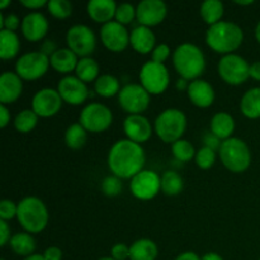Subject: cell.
I'll return each mask as SVG.
<instances>
[{"instance_id":"cell-21","label":"cell","mask_w":260,"mask_h":260,"mask_svg":"<svg viewBox=\"0 0 260 260\" xmlns=\"http://www.w3.org/2000/svg\"><path fill=\"white\" fill-rule=\"evenodd\" d=\"M188 96L194 106L207 108L215 101V90L208 81L197 79L188 86Z\"/></svg>"},{"instance_id":"cell-49","label":"cell","mask_w":260,"mask_h":260,"mask_svg":"<svg viewBox=\"0 0 260 260\" xmlns=\"http://www.w3.org/2000/svg\"><path fill=\"white\" fill-rule=\"evenodd\" d=\"M9 121H10V113L9 111H8L7 106L0 104V127H2V128H5L7 124L9 123Z\"/></svg>"},{"instance_id":"cell-3","label":"cell","mask_w":260,"mask_h":260,"mask_svg":"<svg viewBox=\"0 0 260 260\" xmlns=\"http://www.w3.org/2000/svg\"><path fill=\"white\" fill-rule=\"evenodd\" d=\"M175 70L185 80H197L205 71L206 61L200 47L192 43H183L173 55Z\"/></svg>"},{"instance_id":"cell-53","label":"cell","mask_w":260,"mask_h":260,"mask_svg":"<svg viewBox=\"0 0 260 260\" xmlns=\"http://www.w3.org/2000/svg\"><path fill=\"white\" fill-rule=\"evenodd\" d=\"M202 260H223L222 256L217 253H207L206 255H203Z\"/></svg>"},{"instance_id":"cell-43","label":"cell","mask_w":260,"mask_h":260,"mask_svg":"<svg viewBox=\"0 0 260 260\" xmlns=\"http://www.w3.org/2000/svg\"><path fill=\"white\" fill-rule=\"evenodd\" d=\"M170 56V48L168 45H159L157 47L154 48L152 51V60L154 62L157 63H164V61H167Z\"/></svg>"},{"instance_id":"cell-10","label":"cell","mask_w":260,"mask_h":260,"mask_svg":"<svg viewBox=\"0 0 260 260\" xmlns=\"http://www.w3.org/2000/svg\"><path fill=\"white\" fill-rule=\"evenodd\" d=\"M66 42L69 48L81 58L89 57L94 52L96 46L95 35L88 25L84 24H76L71 27L66 35Z\"/></svg>"},{"instance_id":"cell-12","label":"cell","mask_w":260,"mask_h":260,"mask_svg":"<svg viewBox=\"0 0 260 260\" xmlns=\"http://www.w3.org/2000/svg\"><path fill=\"white\" fill-rule=\"evenodd\" d=\"M119 106L129 114H140L146 111L150 104V94L139 84H128L123 86L118 94Z\"/></svg>"},{"instance_id":"cell-41","label":"cell","mask_w":260,"mask_h":260,"mask_svg":"<svg viewBox=\"0 0 260 260\" xmlns=\"http://www.w3.org/2000/svg\"><path fill=\"white\" fill-rule=\"evenodd\" d=\"M17 212L18 205H15L13 201L3 200L2 202H0V220H12L13 217L17 216Z\"/></svg>"},{"instance_id":"cell-11","label":"cell","mask_w":260,"mask_h":260,"mask_svg":"<svg viewBox=\"0 0 260 260\" xmlns=\"http://www.w3.org/2000/svg\"><path fill=\"white\" fill-rule=\"evenodd\" d=\"M50 57L42 52H29L23 55L15 63V71L20 79L37 80L47 73L50 68Z\"/></svg>"},{"instance_id":"cell-46","label":"cell","mask_w":260,"mask_h":260,"mask_svg":"<svg viewBox=\"0 0 260 260\" xmlns=\"http://www.w3.org/2000/svg\"><path fill=\"white\" fill-rule=\"evenodd\" d=\"M43 256L46 260H61L62 259V251L57 246H50V248L46 249Z\"/></svg>"},{"instance_id":"cell-23","label":"cell","mask_w":260,"mask_h":260,"mask_svg":"<svg viewBox=\"0 0 260 260\" xmlns=\"http://www.w3.org/2000/svg\"><path fill=\"white\" fill-rule=\"evenodd\" d=\"M155 35L149 27H144V25H139L132 30L129 35V43L132 45L136 52L146 55L154 51L155 46Z\"/></svg>"},{"instance_id":"cell-22","label":"cell","mask_w":260,"mask_h":260,"mask_svg":"<svg viewBox=\"0 0 260 260\" xmlns=\"http://www.w3.org/2000/svg\"><path fill=\"white\" fill-rule=\"evenodd\" d=\"M86 10L94 22L107 24L112 22V18L116 17L117 4L113 0H90Z\"/></svg>"},{"instance_id":"cell-30","label":"cell","mask_w":260,"mask_h":260,"mask_svg":"<svg viewBox=\"0 0 260 260\" xmlns=\"http://www.w3.org/2000/svg\"><path fill=\"white\" fill-rule=\"evenodd\" d=\"M223 10H225V8L220 0H206L201 5V15H202L203 20L207 24H210V27L221 22Z\"/></svg>"},{"instance_id":"cell-58","label":"cell","mask_w":260,"mask_h":260,"mask_svg":"<svg viewBox=\"0 0 260 260\" xmlns=\"http://www.w3.org/2000/svg\"><path fill=\"white\" fill-rule=\"evenodd\" d=\"M9 4H10V0H4V2H0V8H2V9H4V8H7Z\"/></svg>"},{"instance_id":"cell-25","label":"cell","mask_w":260,"mask_h":260,"mask_svg":"<svg viewBox=\"0 0 260 260\" xmlns=\"http://www.w3.org/2000/svg\"><path fill=\"white\" fill-rule=\"evenodd\" d=\"M234 129H235V121L229 113L220 112L211 119V132L220 140L225 141L230 139Z\"/></svg>"},{"instance_id":"cell-57","label":"cell","mask_w":260,"mask_h":260,"mask_svg":"<svg viewBox=\"0 0 260 260\" xmlns=\"http://www.w3.org/2000/svg\"><path fill=\"white\" fill-rule=\"evenodd\" d=\"M255 37H256V40H258V42L260 43V22L258 23V25H256V29H255Z\"/></svg>"},{"instance_id":"cell-8","label":"cell","mask_w":260,"mask_h":260,"mask_svg":"<svg viewBox=\"0 0 260 260\" xmlns=\"http://www.w3.org/2000/svg\"><path fill=\"white\" fill-rule=\"evenodd\" d=\"M218 74L230 85H240L250 76V65L239 55H225L218 63Z\"/></svg>"},{"instance_id":"cell-56","label":"cell","mask_w":260,"mask_h":260,"mask_svg":"<svg viewBox=\"0 0 260 260\" xmlns=\"http://www.w3.org/2000/svg\"><path fill=\"white\" fill-rule=\"evenodd\" d=\"M235 3L236 4H239V5H250V4H253V0H248V2H241V0H235Z\"/></svg>"},{"instance_id":"cell-48","label":"cell","mask_w":260,"mask_h":260,"mask_svg":"<svg viewBox=\"0 0 260 260\" xmlns=\"http://www.w3.org/2000/svg\"><path fill=\"white\" fill-rule=\"evenodd\" d=\"M56 51H57V46H56V43L53 42V41L47 40V41H45V42L42 43L40 52H42L43 55L51 57V56H52L53 53L56 52Z\"/></svg>"},{"instance_id":"cell-39","label":"cell","mask_w":260,"mask_h":260,"mask_svg":"<svg viewBox=\"0 0 260 260\" xmlns=\"http://www.w3.org/2000/svg\"><path fill=\"white\" fill-rule=\"evenodd\" d=\"M136 17V9L132 4L129 3H123V4H119L117 7L116 10V22L121 23V24H128L134 20V18Z\"/></svg>"},{"instance_id":"cell-24","label":"cell","mask_w":260,"mask_h":260,"mask_svg":"<svg viewBox=\"0 0 260 260\" xmlns=\"http://www.w3.org/2000/svg\"><path fill=\"white\" fill-rule=\"evenodd\" d=\"M51 66L55 69L57 73L68 74L73 70H76L78 66V56L70 50V48H60L56 51L50 57Z\"/></svg>"},{"instance_id":"cell-55","label":"cell","mask_w":260,"mask_h":260,"mask_svg":"<svg viewBox=\"0 0 260 260\" xmlns=\"http://www.w3.org/2000/svg\"><path fill=\"white\" fill-rule=\"evenodd\" d=\"M24 260H46V259L45 256L40 255V254H33V255L28 256V258H25Z\"/></svg>"},{"instance_id":"cell-18","label":"cell","mask_w":260,"mask_h":260,"mask_svg":"<svg viewBox=\"0 0 260 260\" xmlns=\"http://www.w3.org/2000/svg\"><path fill=\"white\" fill-rule=\"evenodd\" d=\"M124 134L127 135L128 140L140 144L145 142L151 137L152 128L149 119L141 114H129L123 123Z\"/></svg>"},{"instance_id":"cell-7","label":"cell","mask_w":260,"mask_h":260,"mask_svg":"<svg viewBox=\"0 0 260 260\" xmlns=\"http://www.w3.org/2000/svg\"><path fill=\"white\" fill-rule=\"evenodd\" d=\"M169 71L164 63L149 61L140 70V81L146 91L152 95L164 93L169 86Z\"/></svg>"},{"instance_id":"cell-54","label":"cell","mask_w":260,"mask_h":260,"mask_svg":"<svg viewBox=\"0 0 260 260\" xmlns=\"http://www.w3.org/2000/svg\"><path fill=\"white\" fill-rule=\"evenodd\" d=\"M188 86H189V84H187V80H185V79L182 78L177 81V88L179 89V90H183V89H185V88H187V90H188Z\"/></svg>"},{"instance_id":"cell-31","label":"cell","mask_w":260,"mask_h":260,"mask_svg":"<svg viewBox=\"0 0 260 260\" xmlns=\"http://www.w3.org/2000/svg\"><path fill=\"white\" fill-rule=\"evenodd\" d=\"M76 78L80 79L84 83H91L98 79L99 65L94 58L84 57L80 58L76 66Z\"/></svg>"},{"instance_id":"cell-44","label":"cell","mask_w":260,"mask_h":260,"mask_svg":"<svg viewBox=\"0 0 260 260\" xmlns=\"http://www.w3.org/2000/svg\"><path fill=\"white\" fill-rule=\"evenodd\" d=\"M112 258L114 260H126L129 258V248L126 244H116L111 250Z\"/></svg>"},{"instance_id":"cell-32","label":"cell","mask_w":260,"mask_h":260,"mask_svg":"<svg viewBox=\"0 0 260 260\" xmlns=\"http://www.w3.org/2000/svg\"><path fill=\"white\" fill-rule=\"evenodd\" d=\"M95 91L98 95L104 96V98H111L116 94H119V91H121L119 80L114 78L113 75H109V74L99 76L95 80Z\"/></svg>"},{"instance_id":"cell-1","label":"cell","mask_w":260,"mask_h":260,"mask_svg":"<svg viewBox=\"0 0 260 260\" xmlns=\"http://www.w3.org/2000/svg\"><path fill=\"white\" fill-rule=\"evenodd\" d=\"M144 164V149L131 140H119L109 150L108 167L113 175L121 179L134 178L142 172Z\"/></svg>"},{"instance_id":"cell-59","label":"cell","mask_w":260,"mask_h":260,"mask_svg":"<svg viewBox=\"0 0 260 260\" xmlns=\"http://www.w3.org/2000/svg\"><path fill=\"white\" fill-rule=\"evenodd\" d=\"M99 260H114L113 258H102V259H99Z\"/></svg>"},{"instance_id":"cell-50","label":"cell","mask_w":260,"mask_h":260,"mask_svg":"<svg viewBox=\"0 0 260 260\" xmlns=\"http://www.w3.org/2000/svg\"><path fill=\"white\" fill-rule=\"evenodd\" d=\"M20 4L24 5L25 8H29V9H38V8H42L43 5H47L48 2H46V0H22Z\"/></svg>"},{"instance_id":"cell-45","label":"cell","mask_w":260,"mask_h":260,"mask_svg":"<svg viewBox=\"0 0 260 260\" xmlns=\"http://www.w3.org/2000/svg\"><path fill=\"white\" fill-rule=\"evenodd\" d=\"M10 228L8 226L7 221L0 220V245H7L8 241H10Z\"/></svg>"},{"instance_id":"cell-17","label":"cell","mask_w":260,"mask_h":260,"mask_svg":"<svg viewBox=\"0 0 260 260\" xmlns=\"http://www.w3.org/2000/svg\"><path fill=\"white\" fill-rule=\"evenodd\" d=\"M57 91L63 102L71 106L84 103L89 95L85 83L76 76H65L57 85Z\"/></svg>"},{"instance_id":"cell-14","label":"cell","mask_w":260,"mask_h":260,"mask_svg":"<svg viewBox=\"0 0 260 260\" xmlns=\"http://www.w3.org/2000/svg\"><path fill=\"white\" fill-rule=\"evenodd\" d=\"M62 98L57 90L51 88L41 89L35 94L32 101V111L38 117H52L61 109Z\"/></svg>"},{"instance_id":"cell-16","label":"cell","mask_w":260,"mask_h":260,"mask_svg":"<svg viewBox=\"0 0 260 260\" xmlns=\"http://www.w3.org/2000/svg\"><path fill=\"white\" fill-rule=\"evenodd\" d=\"M167 4L161 0H144L136 8V18L144 27L160 24L167 17Z\"/></svg>"},{"instance_id":"cell-37","label":"cell","mask_w":260,"mask_h":260,"mask_svg":"<svg viewBox=\"0 0 260 260\" xmlns=\"http://www.w3.org/2000/svg\"><path fill=\"white\" fill-rule=\"evenodd\" d=\"M47 9L50 14L57 19H66L73 13V5L69 0H50Z\"/></svg>"},{"instance_id":"cell-6","label":"cell","mask_w":260,"mask_h":260,"mask_svg":"<svg viewBox=\"0 0 260 260\" xmlns=\"http://www.w3.org/2000/svg\"><path fill=\"white\" fill-rule=\"evenodd\" d=\"M220 159L229 170L241 173L250 165L251 155L248 145L238 137H230L221 144Z\"/></svg>"},{"instance_id":"cell-33","label":"cell","mask_w":260,"mask_h":260,"mask_svg":"<svg viewBox=\"0 0 260 260\" xmlns=\"http://www.w3.org/2000/svg\"><path fill=\"white\" fill-rule=\"evenodd\" d=\"M86 139V129L81 126L80 123H74L66 129L65 142L68 147L73 150H79L85 145Z\"/></svg>"},{"instance_id":"cell-28","label":"cell","mask_w":260,"mask_h":260,"mask_svg":"<svg viewBox=\"0 0 260 260\" xmlns=\"http://www.w3.org/2000/svg\"><path fill=\"white\" fill-rule=\"evenodd\" d=\"M243 114L248 118L255 119L260 117V88H253L244 94L240 103Z\"/></svg>"},{"instance_id":"cell-52","label":"cell","mask_w":260,"mask_h":260,"mask_svg":"<svg viewBox=\"0 0 260 260\" xmlns=\"http://www.w3.org/2000/svg\"><path fill=\"white\" fill-rule=\"evenodd\" d=\"M175 260H202L200 256L196 253H192V251H187V253L180 254Z\"/></svg>"},{"instance_id":"cell-36","label":"cell","mask_w":260,"mask_h":260,"mask_svg":"<svg viewBox=\"0 0 260 260\" xmlns=\"http://www.w3.org/2000/svg\"><path fill=\"white\" fill-rule=\"evenodd\" d=\"M172 152L175 156V159L179 160V161L182 162L190 161V160L193 159V156L196 155L193 145L190 144L189 141H187V140H182V139H180L179 141L173 144Z\"/></svg>"},{"instance_id":"cell-19","label":"cell","mask_w":260,"mask_h":260,"mask_svg":"<svg viewBox=\"0 0 260 260\" xmlns=\"http://www.w3.org/2000/svg\"><path fill=\"white\" fill-rule=\"evenodd\" d=\"M48 30V22L43 14L38 12L29 13L22 20V32L25 40L30 42L41 41Z\"/></svg>"},{"instance_id":"cell-34","label":"cell","mask_w":260,"mask_h":260,"mask_svg":"<svg viewBox=\"0 0 260 260\" xmlns=\"http://www.w3.org/2000/svg\"><path fill=\"white\" fill-rule=\"evenodd\" d=\"M183 178L177 172L168 170L161 177V190L167 196H178L183 190Z\"/></svg>"},{"instance_id":"cell-13","label":"cell","mask_w":260,"mask_h":260,"mask_svg":"<svg viewBox=\"0 0 260 260\" xmlns=\"http://www.w3.org/2000/svg\"><path fill=\"white\" fill-rule=\"evenodd\" d=\"M129 188L132 194L139 200H152L161 189V178L151 170H142L132 178Z\"/></svg>"},{"instance_id":"cell-26","label":"cell","mask_w":260,"mask_h":260,"mask_svg":"<svg viewBox=\"0 0 260 260\" xmlns=\"http://www.w3.org/2000/svg\"><path fill=\"white\" fill-rule=\"evenodd\" d=\"M157 256V246L150 239H140L129 246L131 260H155Z\"/></svg>"},{"instance_id":"cell-27","label":"cell","mask_w":260,"mask_h":260,"mask_svg":"<svg viewBox=\"0 0 260 260\" xmlns=\"http://www.w3.org/2000/svg\"><path fill=\"white\" fill-rule=\"evenodd\" d=\"M19 38L14 32L2 29L0 32V57L3 60L14 58L19 52Z\"/></svg>"},{"instance_id":"cell-20","label":"cell","mask_w":260,"mask_h":260,"mask_svg":"<svg viewBox=\"0 0 260 260\" xmlns=\"http://www.w3.org/2000/svg\"><path fill=\"white\" fill-rule=\"evenodd\" d=\"M23 90L22 79L17 73L5 71L0 76V102L2 104L14 103Z\"/></svg>"},{"instance_id":"cell-5","label":"cell","mask_w":260,"mask_h":260,"mask_svg":"<svg viewBox=\"0 0 260 260\" xmlns=\"http://www.w3.org/2000/svg\"><path fill=\"white\" fill-rule=\"evenodd\" d=\"M187 128V117L182 111L170 108L157 116L155 121V132L160 140L168 144L179 141Z\"/></svg>"},{"instance_id":"cell-4","label":"cell","mask_w":260,"mask_h":260,"mask_svg":"<svg viewBox=\"0 0 260 260\" xmlns=\"http://www.w3.org/2000/svg\"><path fill=\"white\" fill-rule=\"evenodd\" d=\"M17 218L27 233H41L47 226L48 212L37 197H27L18 203Z\"/></svg>"},{"instance_id":"cell-35","label":"cell","mask_w":260,"mask_h":260,"mask_svg":"<svg viewBox=\"0 0 260 260\" xmlns=\"http://www.w3.org/2000/svg\"><path fill=\"white\" fill-rule=\"evenodd\" d=\"M38 122V116L35 113V111L30 109H24L20 113L17 114L14 119V127L18 132L22 134H28L36 127Z\"/></svg>"},{"instance_id":"cell-2","label":"cell","mask_w":260,"mask_h":260,"mask_svg":"<svg viewBox=\"0 0 260 260\" xmlns=\"http://www.w3.org/2000/svg\"><path fill=\"white\" fill-rule=\"evenodd\" d=\"M244 33L238 24L231 22H218L208 28L206 42L217 53L230 55L243 43Z\"/></svg>"},{"instance_id":"cell-47","label":"cell","mask_w":260,"mask_h":260,"mask_svg":"<svg viewBox=\"0 0 260 260\" xmlns=\"http://www.w3.org/2000/svg\"><path fill=\"white\" fill-rule=\"evenodd\" d=\"M205 142H206V146L210 147V149H212L213 151H216L217 149L220 150L221 144H222V142H220V139H218V137H216L212 132H210V134L206 135Z\"/></svg>"},{"instance_id":"cell-42","label":"cell","mask_w":260,"mask_h":260,"mask_svg":"<svg viewBox=\"0 0 260 260\" xmlns=\"http://www.w3.org/2000/svg\"><path fill=\"white\" fill-rule=\"evenodd\" d=\"M19 25H20L19 18H18L15 14H9L7 15V17H4V15L0 13V27H2V29H7V30H10V32H14V30H17L18 28H19Z\"/></svg>"},{"instance_id":"cell-40","label":"cell","mask_w":260,"mask_h":260,"mask_svg":"<svg viewBox=\"0 0 260 260\" xmlns=\"http://www.w3.org/2000/svg\"><path fill=\"white\" fill-rule=\"evenodd\" d=\"M216 160V152L210 147L205 146L196 154V162L201 169H210Z\"/></svg>"},{"instance_id":"cell-29","label":"cell","mask_w":260,"mask_h":260,"mask_svg":"<svg viewBox=\"0 0 260 260\" xmlns=\"http://www.w3.org/2000/svg\"><path fill=\"white\" fill-rule=\"evenodd\" d=\"M10 246L13 251L18 255L30 256L33 255V251L36 250V241L28 233H18L14 234L10 239Z\"/></svg>"},{"instance_id":"cell-38","label":"cell","mask_w":260,"mask_h":260,"mask_svg":"<svg viewBox=\"0 0 260 260\" xmlns=\"http://www.w3.org/2000/svg\"><path fill=\"white\" fill-rule=\"evenodd\" d=\"M102 190L107 197H116L122 190V180L121 178L116 175H109L106 177L102 182Z\"/></svg>"},{"instance_id":"cell-15","label":"cell","mask_w":260,"mask_h":260,"mask_svg":"<svg viewBox=\"0 0 260 260\" xmlns=\"http://www.w3.org/2000/svg\"><path fill=\"white\" fill-rule=\"evenodd\" d=\"M101 38L103 45L112 52H122L129 43V35L123 24L112 20L103 24L101 29Z\"/></svg>"},{"instance_id":"cell-51","label":"cell","mask_w":260,"mask_h":260,"mask_svg":"<svg viewBox=\"0 0 260 260\" xmlns=\"http://www.w3.org/2000/svg\"><path fill=\"white\" fill-rule=\"evenodd\" d=\"M250 76L255 80L260 81V61L250 65Z\"/></svg>"},{"instance_id":"cell-60","label":"cell","mask_w":260,"mask_h":260,"mask_svg":"<svg viewBox=\"0 0 260 260\" xmlns=\"http://www.w3.org/2000/svg\"><path fill=\"white\" fill-rule=\"evenodd\" d=\"M2 260H4V259H2Z\"/></svg>"},{"instance_id":"cell-9","label":"cell","mask_w":260,"mask_h":260,"mask_svg":"<svg viewBox=\"0 0 260 260\" xmlns=\"http://www.w3.org/2000/svg\"><path fill=\"white\" fill-rule=\"evenodd\" d=\"M113 116L108 107L101 103H90L81 111L80 124L89 132H103L109 128Z\"/></svg>"}]
</instances>
